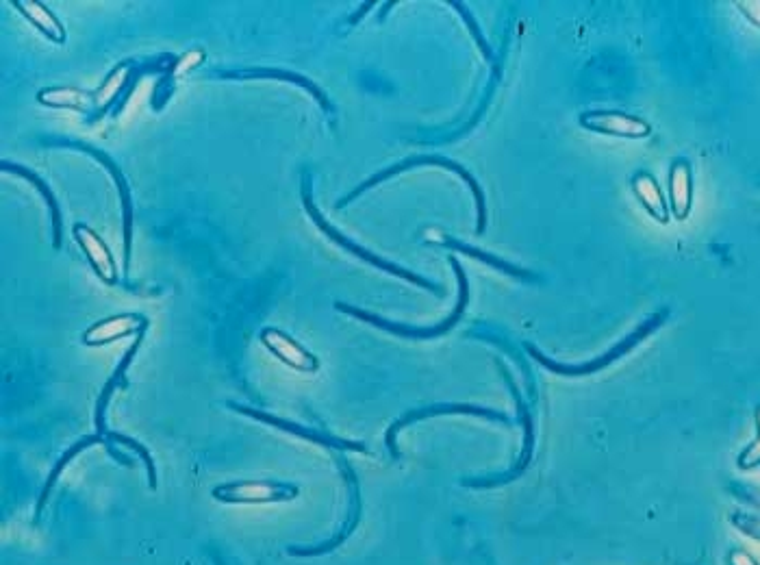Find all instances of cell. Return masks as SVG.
Returning a JSON list of instances; mask_svg holds the SVG:
<instances>
[{"label":"cell","instance_id":"1","mask_svg":"<svg viewBox=\"0 0 760 565\" xmlns=\"http://www.w3.org/2000/svg\"><path fill=\"white\" fill-rule=\"evenodd\" d=\"M450 263H452V268H454L456 281H459V303H456V307H454V311H452V316L443 320L441 324L433 326V329H413V326H404V324L389 322V320H383V318L374 316V313H367V311H363V309L350 307V305H344V303H337L335 307H337L339 311L348 313V316L359 318V320H363V322H367V324L378 326V329L389 331V333H396V335H400V337H413V339H430V337H439V335H443V333H448V331L452 329V326L461 320L463 311H465V307H467V300H470V285H467V276H465V272H463V268H461V263L456 261L454 257H450Z\"/></svg>","mask_w":760,"mask_h":565},{"label":"cell","instance_id":"2","mask_svg":"<svg viewBox=\"0 0 760 565\" xmlns=\"http://www.w3.org/2000/svg\"><path fill=\"white\" fill-rule=\"evenodd\" d=\"M426 163H428V166H441V168H446V170H452V172L459 174V177H461L467 185H470V190H472V194H474V198H476V209H478V233H483V231H485V226H487L485 194H483V190H480L478 181L472 177L470 172H467L463 166H459V163H456V161L446 159V157H430V155H422V157H411V159H407V161H402V163H398V166H391V168H387L385 172H378V174H374L372 179H367L365 183H361V185L357 187V190L350 192L344 200H339V205H337V207H344V205L352 203V200L357 198V196H361L365 190H370V187H374V185H378V183H383V181L391 179V177H394V174H398V172H404V170H409V168H413V166H426Z\"/></svg>","mask_w":760,"mask_h":565},{"label":"cell","instance_id":"3","mask_svg":"<svg viewBox=\"0 0 760 565\" xmlns=\"http://www.w3.org/2000/svg\"><path fill=\"white\" fill-rule=\"evenodd\" d=\"M213 498L231 505H268V502H285L298 498V487L272 479L231 481L213 489Z\"/></svg>","mask_w":760,"mask_h":565},{"label":"cell","instance_id":"4","mask_svg":"<svg viewBox=\"0 0 760 565\" xmlns=\"http://www.w3.org/2000/svg\"><path fill=\"white\" fill-rule=\"evenodd\" d=\"M304 207H307L309 216L313 218L315 224H318V229L328 237V240H333V242L339 244L341 248L350 250V253H352L354 257H359V259H363V261H367V263H372V266H376V268H380V270H385V272H389V274L400 276V279L409 281V283H413V285H420V287H424V290H428V292L441 294L439 287H437L435 283H430L428 279H424V276L413 274L411 270H404V268L396 266V263H391V261H387V259H380L378 255L370 253V250H367V248H363V246H359V244H354L352 240H348V237H344V233H339L333 224H328V222L324 220L322 213H320L318 209H315L313 200H311V192H307V190H304Z\"/></svg>","mask_w":760,"mask_h":565},{"label":"cell","instance_id":"5","mask_svg":"<svg viewBox=\"0 0 760 565\" xmlns=\"http://www.w3.org/2000/svg\"><path fill=\"white\" fill-rule=\"evenodd\" d=\"M665 316H667V311L656 313V316H654L652 320L643 322V326H639V329H637L635 333H632V335L626 339V342L617 344V346L611 350V353H606L604 357L595 359V361H591V363H582V366H561V363H554V361H550L548 357H543V355L539 353V350H535V348H532V346H528V350H530V353H532V357H535L537 361H541V363H543V366L550 368V370H552V372H556V374H567V376L591 374V372H598V370H602L604 366H608V363H613L617 357L626 355L632 346H637V344L641 342V339L648 337V335H650V333L656 329V326H658V324H663Z\"/></svg>","mask_w":760,"mask_h":565},{"label":"cell","instance_id":"6","mask_svg":"<svg viewBox=\"0 0 760 565\" xmlns=\"http://www.w3.org/2000/svg\"><path fill=\"white\" fill-rule=\"evenodd\" d=\"M580 124L593 133L628 137V140H641L652 133V127L643 118L622 111H587L580 116Z\"/></svg>","mask_w":760,"mask_h":565},{"label":"cell","instance_id":"7","mask_svg":"<svg viewBox=\"0 0 760 565\" xmlns=\"http://www.w3.org/2000/svg\"><path fill=\"white\" fill-rule=\"evenodd\" d=\"M74 240L79 242V246L83 248V253H85L87 261L92 263V268H94L98 279L109 287L118 285V281H120L118 263H116V259H113L111 248L107 246L103 237H100L92 229V226L74 224Z\"/></svg>","mask_w":760,"mask_h":565},{"label":"cell","instance_id":"8","mask_svg":"<svg viewBox=\"0 0 760 565\" xmlns=\"http://www.w3.org/2000/svg\"><path fill=\"white\" fill-rule=\"evenodd\" d=\"M261 342L278 361H283L291 370H298L302 374H313L320 370L318 357L309 353L307 348H302L294 337L281 329H263Z\"/></svg>","mask_w":760,"mask_h":565},{"label":"cell","instance_id":"9","mask_svg":"<svg viewBox=\"0 0 760 565\" xmlns=\"http://www.w3.org/2000/svg\"><path fill=\"white\" fill-rule=\"evenodd\" d=\"M148 329V320L137 313H120L107 320H100L83 333V344L87 346H107L116 339H124L131 335H142Z\"/></svg>","mask_w":760,"mask_h":565},{"label":"cell","instance_id":"10","mask_svg":"<svg viewBox=\"0 0 760 565\" xmlns=\"http://www.w3.org/2000/svg\"><path fill=\"white\" fill-rule=\"evenodd\" d=\"M228 407H233L237 413H244V416H248V418H255V420H261V422L270 424V426H276V429L287 431L291 435H298L302 439H309V442L318 444V446H331V448H339V450H361V452L365 450V446L359 444V442H346V439L322 435V433L313 431V429H304V426H300V424H294V422H287V420H281V418H276V416H270V413H263L259 409H250V407L235 405V403H228Z\"/></svg>","mask_w":760,"mask_h":565},{"label":"cell","instance_id":"11","mask_svg":"<svg viewBox=\"0 0 760 565\" xmlns=\"http://www.w3.org/2000/svg\"><path fill=\"white\" fill-rule=\"evenodd\" d=\"M693 207V177L684 159H676L669 170V211L676 220H687Z\"/></svg>","mask_w":760,"mask_h":565},{"label":"cell","instance_id":"12","mask_svg":"<svg viewBox=\"0 0 760 565\" xmlns=\"http://www.w3.org/2000/svg\"><path fill=\"white\" fill-rule=\"evenodd\" d=\"M14 7L37 31L44 33L50 42L66 44V27H63L61 20L44 3H40V0H16Z\"/></svg>","mask_w":760,"mask_h":565},{"label":"cell","instance_id":"13","mask_svg":"<svg viewBox=\"0 0 760 565\" xmlns=\"http://www.w3.org/2000/svg\"><path fill=\"white\" fill-rule=\"evenodd\" d=\"M441 413H472V416H483V418H491V420H498V422H509V418L504 416V413H498V411H491V409H483V407H472V405H435V407H426V409H420V411H411L404 416L402 420H398L394 426H391L389 433H387V446L391 448V452L396 455V448H394V435L404 429L409 422L413 420H422V418H428V416H441Z\"/></svg>","mask_w":760,"mask_h":565},{"label":"cell","instance_id":"14","mask_svg":"<svg viewBox=\"0 0 760 565\" xmlns=\"http://www.w3.org/2000/svg\"><path fill=\"white\" fill-rule=\"evenodd\" d=\"M632 192H635L643 209L648 211L654 220L663 224L669 220V205L665 200V194L652 174L648 172L635 174V179H632Z\"/></svg>","mask_w":760,"mask_h":565},{"label":"cell","instance_id":"15","mask_svg":"<svg viewBox=\"0 0 760 565\" xmlns=\"http://www.w3.org/2000/svg\"><path fill=\"white\" fill-rule=\"evenodd\" d=\"M222 77H237V79H246V77H255V79H281V81H289V83H296L300 87H304V90L311 92L313 98L318 100V103L326 109V111H333V105L331 100H328V96L320 90L318 85H315L313 81L300 77V74H294V72H285V70H270V68H263V70H244V72H224Z\"/></svg>","mask_w":760,"mask_h":565},{"label":"cell","instance_id":"16","mask_svg":"<svg viewBox=\"0 0 760 565\" xmlns=\"http://www.w3.org/2000/svg\"><path fill=\"white\" fill-rule=\"evenodd\" d=\"M428 240L439 242V244L448 246V248H452V250H459V253L467 255V257H474V259H478V261L489 263L491 268H496V270L506 272V274H511V276H519V279H535V274H530V272H526V270H522V268H517V266H511V263H506V261H502V259H498V257H493V255H489V253H483V250H478V248H474V246H467V244H461V242H456V240H450V237L441 235V233L428 231Z\"/></svg>","mask_w":760,"mask_h":565},{"label":"cell","instance_id":"17","mask_svg":"<svg viewBox=\"0 0 760 565\" xmlns=\"http://www.w3.org/2000/svg\"><path fill=\"white\" fill-rule=\"evenodd\" d=\"M37 100L42 105L53 109H72V111H87L94 103V94L76 90V87H48L37 94Z\"/></svg>","mask_w":760,"mask_h":565},{"label":"cell","instance_id":"18","mask_svg":"<svg viewBox=\"0 0 760 565\" xmlns=\"http://www.w3.org/2000/svg\"><path fill=\"white\" fill-rule=\"evenodd\" d=\"M0 168H3L5 172H14V174H18V177H22V179H27L35 187V190L42 194V198L46 200V205L50 209V216H53V240H55V248H59L61 246V211H59V205H57V200H55V194L50 192V187L40 177H37L35 172H31L29 168H24V166H18V163L3 161V166H0Z\"/></svg>","mask_w":760,"mask_h":565},{"label":"cell","instance_id":"19","mask_svg":"<svg viewBox=\"0 0 760 565\" xmlns=\"http://www.w3.org/2000/svg\"><path fill=\"white\" fill-rule=\"evenodd\" d=\"M133 68H135L133 61H126V64H120L118 68H113V72L105 79V83L100 85L94 94V105L98 107V111H105L113 103V100H116L126 90V87H129L131 77H133Z\"/></svg>","mask_w":760,"mask_h":565},{"label":"cell","instance_id":"20","mask_svg":"<svg viewBox=\"0 0 760 565\" xmlns=\"http://www.w3.org/2000/svg\"><path fill=\"white\" fill-rule=\"evenodd\" d=\"M94 444H105V446L111 450V455H113V457L120 459V461L124 463V466H131V461H129V459H126V457H120V455H118V452L111 448V444H107V442H105L103 435H92V437H85V439H81V442H76V444H74V446H72V448L66 452V455H63V457H61V461H59V463H57V466L53 468V472H50V476H48V483H46L44 492H42V498H40V505H37V513H42V509H44V505H46V500H48L50 489H53V487H55V483H57V479H59V474L63 472V468H66V466H68L70 459H74L76 455H79V452H81V450H85L87 446H94Z\"/></svg>","mask_w":760,"mask_h":565},{"label":"cell","instance_id":"21","mask_svg":"<svg viewBox=\"0 0 760 565\" xmlns=\"http://www.w3.org/2000/svg\"><path fill=\"white\" fill-rule=\"evenodd\" d=\"M87 153H92L98 161H103L107 170L113 174V179H116L118 183V190L122 194V207H124V259H126V268H129V261H131V224H133V218H131V196H129V187H126L124 183V177L120 174V170L116 168V163H113L107 155L98 153V150L90 148V146H83Z\"/></svg>","mask_w":760,"mask_h":565},{"label":"cell","instance_id":"22","mask_svg":"<svg viewBox=\"0 0 760 565\" xmlns=\"http://www.w3.org/2000/svg\"><path fill=\"white\" fill-rule=\"evenodd\" d=\"M105 437L107 439H111V442H118V444H122V446H126V448H131V450H135L137 452V455L139 457H142V461H144V466H146V470H148V479H150V487H155L157 485V472H155V463H152V457H150V452L146 450V446H142V444H139V442H135V439H131V437H126V435H118V433H111V431H107L105 433Z\"/></svg>","mask_w":760,"mask_h":565},{"label":"cell","instance_id":"23","mask_svg":"<svg viewBox=\"0 0 760 565\" xmlns=\"http://www.w3.org/2000/svg\"><path fill=\"white\" fill-rule=\"evenodd\" d=\"M452 7H456V11H459V14L463 16V20L467 22V27H470V31L474 33V37H476V42H478V48L480 50H483V55L489 59V61H493V55H491V48H489V44L485 42V37H483V33H480L478 31V24L474 22V18L470 16V11H467L461 3H450Z\"/></svg>","mask_w":760,"mask_h":565},{"label":"cell","instance_id":"24","mask_svg":"<svg viewBox=\"0 0 760 565\" xmlns=\"http://www.w3.org/2000/svg\"><path fill=\"white\" fill-rule=\"evenodd\" d=\"M756 418H758V429H760V409H758V416ZM739 463H741V468H754V466H758V463H760V435H758L756 442L743 452Z\"/></svg>","mask_w":760,"mask_h":565},{"label":"cell","instance_id":"25","mask_svg":"<svg viewBox=\"0 0 760 565\" xmlns=\"http://www.w3.org/2000/svg\"><path fill=\"white\" fill-rule=\"evenodd\" d=\"M739 9L743 16L750 20L756 27H760V0H747V3H739Z\"/></svg>","mask_w":760,"mask_h":565},{"label":"cell","instance_id":"26","mask_svg":"<svg viewBox=\"0 0 760 565\" xmlns=\"http://www.w3.org/2000/svg\"><path fill=\"white\" fill-rule=\"evenodd\" d=\"M732 565H758V563L750 555H745V552H734Z\"/></svg>","mask_w":760,"mask_h":565}]
</instances>
